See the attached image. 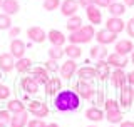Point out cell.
<instances>
[{
    "label": "cell",
    "mask_w": 134,
    "mask_h": 127,
    "mask_svg": "<svg viewBox=\"0 0 134 127\" xmlns=\"http://www.w3.org/2000/svg\"><path fill=\"white\" fill-rule=\"evenodd\" d=\"M81 105V97L77 95L75 90H60L59 94L54 97V107L59 112H74Z\"/></svg>",
    "instance_id": "1"
},
{
    "label": "cell",
    "mask_w": 134,
    "mask_h": 127,
    "mask_svg": "<svg viewBox=\"0 0 134 127\" xmlns=\"http://www.w3.org/2000/svg\"><path fill=\"white\" fill-rule=\"evenodd\" d=\"M96 37V28L94 25L87 24L82 25L77 32H72L69 35V44H75V45H82V44H89L91 40H94Z\"/></svg>",
    "instance_id": "2"
},
{
    "label": "cell",
    "mask_w": 134,
    "mask_h": 127,
    "mask_svg": "<svg viewBox=\"0 0 134 127\" xmlns=\"http://www.w3.org/2000/svg\"><path fill=\"white\" fill-rule=\"evenodd\" d=\"M72 90L77 92V95L84 100H92L96 97V87L92 85V82H87V80H77Z\"/></svg>",
    "instance_id": "3"
},
{
    "label": "cell",
    "mask_w": 134,
    "mask_h": 127,
    "mask_svg": "<svg viewBox=\"0 0 134 127\" xmlns=\"http://www.w3.org/2000/svg\"><path fill=\"white\" fill-rule=\"evenodd\" d=\"M27 112L32 114L34 117L37 119H42V117H47L49 116V105L45 102H40V100H30V104L27 105Z\"/></svg>",
    "instance_id": "4"
},
{
    "label": "cell",
    "mask_w": 134,
    "mask_h": 127,
    "mask_svg": "<svg viewBox=\"0 0 134 127\" xmlns=\"http://www.w3.org/2000/svg\"><path fill=\"white\" fill-rule=\"evenodd\" d=\"M134 102V87L126 84L119 90V105L121 109H129Z\"/></svg>",
    "instance_id": "5"
},
{
    "label": "cell",
    "mask_w": 134,
    "mask_h": 127,
    "mask_svg": "<svg viewBox=\"0 0 134 127\" xmlns=\"http://www.w3.org/2000/svg\"><path fill=\"white\" fill-rule=\"evenodd\" d=\"M77 62L72 60V59H67V60L60 65V70H59V74H60L62 79L65 80H70L72 77H75V74H77Z\"/></svg>",
    "instance_id": "6"
},
{
    "label": "cell",
    "mask_w": 134,
    "mask_h": 127,
    "mask_svg": "<svg viewBox=\"0 0 134 127\" xmlns=\"http://www.w3.org/2000/svg\"><path fill=\"white\" fill-rule=\"evenodd\" d=\"M94 39L97 40V44L106 45V47H107V45L116 44V42H117V33L107 30V28H100V30L96 32V37H94Z\"/></svg>",
    "instance_id": "7"
},
{
    "label": "cell",
    "mask_w": 134,
    "mask_h": 127,
    "mask_svg": "<svg viewBox=\"0 0 134 127\" xmlns=\"http://www.w3.org/2000/svg\"><path fill=\"white\" fill-rule=\"evenodd\" d=\"M111 85L117 89V90H121L126 84H127V74L124 72V69H114L111 72Z\"/></svg>",
    "instance_id": "8"
},
{
    "label": "cell",
    "mask_w": 134,
    "mask_h": 127,
    "mask_svg": "<svg viewBox=\"0 0 134 127\" xmlns=\"http://www.w3.org/2000/svg\"><path fill=\"white\" fill-rule=\"evenodd\" d=\"M27 37L34 44H44V42L47 40V32L42 27H39V25H34V27L27 28Z\"/></svg>",
    "instance_id": "9"
},
{
    "label": "cell",
    "mask_w": 134,
    "mask_h": 127,
    "mask_svg": "<svg viewBox=\"0 0 134 127\" xmlns=\"http://www.w3.org/2000/svg\"><path fill=\"white\" fill-rule=\"evenodd\" d=\"M8 50H10L12 57L19 60V59L25 57V50H27V44H25L24 40H20V39H12Z\"/></svg>",
    "instance_id": "10"
},
{
    "label": "cell",
    "mask_w": 134,
    "mask_h": 127,
    "mask_svg": "<svg viewBox=\"0 0 134 127\" xmlns=\"http://www.w3.org/2000/svg\"><path fill=\"white\" fill-rule=\"evenodd\" d=\"M29 75L35 79L39 85H45V84H47V80L50 79V75H49V70L45 69V67H40V65H35V67H32V69H30V72H29Z\"/></svg>",
    "instance_id": "11"
},
{
    "label": "cell",
    "mask_w": 134,
    "mask_h": 127,
    "mask_svg": "<svg viewBox=\"0 0 134 127\" xmlns=\"http://www.w3.org/2000/svg\"><path fill=\"white\" fill-rule=\"evenodd\" d=\"M132 50H134V44H132L131 39H121V40H117L116 45H114V52L119 54V55H124V57H127L129 54H132Z\"/></svg>",
    "instance_id": "12"
},
{
    "label": "cell",
    "mask_w": 134,
    "mask_h": 127,
    "mask_svg": "<svg viewBox=\"0 0 134 127\" xmlns=\"http://www.w3.org/2000/svg\"><path fill=\"white\" fill-rule=\"evenodd\" d=\"M39 84H37V80L30 77V75H27V77H24L22 80H20V89L25 92V94H29V95H34V94H37L39 92Z\"/></svg>",
    "instance_id": "13"
},
{
    "label": "cell",
    "mask_w": 134,
    "mask_h": 127,
    "mask_svg": "<svg viewBox=\"0 0 134 127\" xmlns=\"http://www.w3.org/2000/svg\"><path fill=\"white\" fill-rule=\"evenodd\" d=\"M81 8L77 0H64V2L60 3V14L64 17H72V15H77V10Z\"/></svg>",
    "instance_id": "14"
},
{
    "label": "cell",
    "mask_w": 134,
    "mask_h": 127,
    "mask_svg": "<svg viewBox=\"0 0 134 127\" xmlns=\"http://www.w3.org/2000/svg\"><path fill=\"white\" fill-rule=\"evenodd\" d=\"M86 15H87V20H89L91 25H99L102 24V12L99 10V7H96L94 3L89 7H86Z\"/></svg>",
    "instance_id": "15"
},
{
    "label": "cell",
    "mask_w": 134,
    "mask_h": 127,
    "mask_svg": "<svg viewBox=\"0 0 134 127\" xmlns=\"http://www.w3.org/2000/svg\"><path fill=\"white\" fill-rule=\"evenodd\" d=\"M106 28L119 35L122 30H126V22L121 19V17H109L106 20Z\"/></svg>",
    "instance_id": "16"
},
{
    "label": "cell",
    "mask_w": 134,
    "mask_h": 127,
    "mask_svg": "<svg viewBox=\"0 0 134 127\" xmlns=\"http://www.w3.org/2000/svg\"><path fill=\"white\" fill-rule=\"evenodd\" d=\"M15 69V59L12 57L10 52H3L0 54V70L3 74H8Z\"/></svg>",
    "instance_id": "17"
},
{
    "label": "cell",
    "mask_w": 134,
    "mask_h": 127,
    "mask_svg": "<svg viewBox=\"0 0 134 127\" xmlns=\"http://www.w3.org/2000/svg\"><path fill=\"white\" fill-rule=\"evenodd\" d=\"M106 62L111 67H114V69H124V67L129 63V59L124 57V55H119V54H116V52H112V54H109V55H107Z\"/></svg>",
    "instance_id": "18"
},
{
    "label": "cell",
    "mask_w": 134,
    "mask_h": 127,
    "mask_svg": "<svg viewBox=\"0 0 134 127\" xmlns=\"http://www.w3.org/2000/svg\"><path fill=\"white\" fill-rule=\"evenodd\" d=\"M79 80H87V82H92L94 79H97V72H96V67H91V65H84V67H79L77 69V74Z\"/></svg>",
    "instance_id": "19"
},
{
    "label": "cell",
    "mask_w": 134,
    "mask_h": 127,
    "mask_svg": "<svg viewBox=\"0 0 134 127\" xmlns=\"http://www.w3.org/2000/svg\"><path fill=\"white\" fill-rule=\"evenodd\" d=\"M47 40L54 45V47H64L67 39H65V35H64L60 30H57V28H52V30L47 32Z\"/></svg>",
    "instance_id": "20"
},
{
    "label": "cell",
    "mask_w": 134,
    "mask_h": 127,
    "mask_svg": "<svg viewBox=\"0 0 134 127\" xmlns=\"http://www.w3.org/2000/svg\"><path fill=\"white\" fill-rule=\"evenodd\" d=\"M109 55V50L106 45H100V44H96L92 45L91 50H89V57L94 59V60H106Z\"/></svg>",
    "instance_id": "21"
},
{
    "label": "cell",
    "mask_w": 134,
    "mask_h": 127,
    "mask_svg": "<svg viewBox=\"0 0 134 127\" xmlns=\"http://www.w3.org/2000/svg\"><path fill=\"white\" fill-rule=\"evenodd\" d=\"M60 89H62V82H60V79H59V77H50L47 80V84L44 85L45 94H47V95H54V97L60 92Z\"/></svg>",
    "instance_id": "22"
},
{
    "label": "cell",
    "mask_w": 134,
    "mask_h": 127,
    "mask_svg": "<svg viewBox=\"0 0 134 127\" xmlns=\"http://www.w3.org/2000/svg\"><path fill=\"white\" fill-rule=\"evenodd\" d=\"M96 72H97V79L99 80H107L109 77H111V65L106 62V60H97V63H96Z\"/></svg>",
    "instance_id": "23"
},
{
    "label": "cell",
    "mask_w": 134,
    "mask_h": 127,
    "mask_svg": "<svg viewBox=\"0 0 134 127\" xmlns=\"http://www.w3.org/2000/svg\"><path fill=\"white\" fill-rule=\"evenodd\" d=\"M86 119H89L92 122H100L102 119H106V112L102 109H99L97 105H92L86 111Z\"/></svg>",
    "instance_id": "24"
},
{
    "label": "cell",
    "mask_w": 134,
    "mask_h": 127,
    "mask_svg": "<svg viewBox=\"0 0 134 127\" xmlns=\"http://www.w3.org/2000/svg\"><path fill=\"white\" fill-rule=\"evenodd\" d=\"M27 122H29V112L27 111L17 112V114H12L10 127H27Z\"/></svg>",
    "instance_id": "25"
},
{
    "label": "cell",
    "mask_w": 134,
    "mask_h": 127,
    "mask_svg": "<svg viewBox=\"0 0 134 127\" xmlns=\"http://www.w3.org/2000/svg\"><path fill=\"white\" fill-rule=\"evenodd\" d=\"M0 8L3 10V14H7V15H15L17 12L20 10V5H19V2L17 0H3L2 2V5H0Z\"/></svg>",
    "instance_id": "26"
},
{
    "label": "cell",
    "mask_w": 134,
    "mask_h": 127,
    "mask_svg": "<svg viewBox=\"0 0 134 127\" xmlns=\"http://www.w3.org/2000/svg\"><path fill=\"white\" fill-rule=\"evenodd\" d=\"M126 7L122 2H111V5L107 7V12H109V17H122L126 14Z\"/></svg>",
    "instance_id": "27"
},
{
    "label": "cell",
    "mask_w": 134,
    "mask_h": 127,
    "mask_svg": "<svg viewBox=\"0 0 134 127\" xmlns=\"http://www.w3.org/2000/svg\"><path fill=\"white\" fill-rule=\"evenodd\" d=\"M7 111L10 114H17V112H24L27 111V105H25L20 99H10L7 102Z\"/></svg>",
    "instance_id": "28"
},
{
    "label": "cell",
    "mask_w": 134,
    "mask_h": 127,
    "mask_svg": "<svg viewBox=\"0 0 134 127\" xmlns=\"http://www.w3.org/2000/svg\"><path fill=\"white\" fill-rule=\"evenodd\" d=\"M84 25V22H82V17H79V15H72V17H69L67 19V24H65V28L69 30L70 33L72 32H77L79 28H81Z\"/></svg>",
    "instance_id": "29"
},
{
    "label": "cell",
    "mask_w": 134,
    "mask_h": 127,
    "mask_svg": "<svg viewBox=\"0 0 134 127\" xmlns=\"http://www.w3.org/2000/svg\"><path fill=\"white\" fill-rule=\"evenodd\" d=\"M32 67H34L32 65V60L29 57H22V59H19V60L15 62V69H17L19 74H29Z\"/></svg>",
    "instance_id": "30"
},
{
    "label": "cell",
    "mask_w": 134,
    "mask_h": 127,
    "mask_svg": "<svg viewBox=\"0 0 134 127\" xmlns=\"http://www.w3.org/2000/svg\"><path fill=\"white\" fill-rule=\"evenodd\" d=\"M64 52H65V57L67 59H72V60H77V59L82 55L81 45H75V44L65 45V47H64Z\"/></svg>",
    "instance_id": "31"
},
{
    "label": "cell",
    "mask_w": 134,
    "mask_h": 127,
    "mask_svg": "<svg viewBox=\"0 0 134 127\" xmlns=\"http://www.w3.org/2000/svg\"><path fill=\"white\" fill-rule=\"evenodd\" d=\"M122 111H109V112H106V120L109 122L111 125H116V124H121L124 119H122Z\"/></svg>",
    "instance_id": "32"
},
{
    "label": "cell",
    "mask_w": 134,
    "mask_h": 127,
    "mask_svg": "<svg viewBox=\"0 0 134 127\" xmlns=\"http://www.w3.org/2000/svg\"><path fill=\"white\" fill-rule=\"evenodd\" d=\"M47 54H49V59H52V60H57V62L65 55L64 47H54V45L47 50Z\"/></svg>",
    "instance_id": "33"
},
{
    "label": "cell",
    "mask_w": 134,
    "mask_h": 127,
    "mask_svg": "<svg viewBox=\"0 0 134 127\" xmlns=\"http://www.w3.org/2000/svg\"><path fill=\"white\" fill-rule=\"evenodd\" d=\"M12 27V19H10V15H7V14H0V30H8V28Z\"/></svg>",
    "instance_id": "34"
},
{
    "label": "cell",
    "mask_w": 134,
    "mask_h": 127,
    "mask_svg": "<svg viewBox=\"0 0 134 127\" xmlns=\"http://www.w3.org/2000/svg\"><path fill=\"white\" fill-rule=\"evenodd\" d=\"M10 119H12V114L8 112L7 109H2V111H0V127L10 125Z\"/></svg>",
    "instance_id": "35"
},
{
    "label": "cell",
    "mask_w": 134,
    "mask_h": 127,
    "mask_svg": "<svg viewBox=\"0 0 134 127\" xmlns=\"http://www.w3.org/2000/svg\"><path fill=\"white\" fill-rule=\"evenodd\" d=\"M60 0H44V10L47 12H52V10H57L60 8Z\"/></svg>",
    "instance_id": "36"
},
{
    "label": "cell",
    "mask_w": 134,
    "mask_h": 127,
    "mask_svg": "<svg viewBox=\"0 0 134 127\" xmlns=\"http://www.w3.org/2000/svg\"><path fill=\"white\" fill-rule=\"evenodd\" d=\"M121 105L117 100L114 99H106V102H104V112H109V111H119Z\"/></svg>",
    "instance_id": "37"
},
{
    "label": "cell",
    "mask_w": 134,
    "mask_h": 127,
    "mask_svg": "<svg viewBox=\"0 0 134 127\" xmlns=\"http://www.w3.org/2000/svg\"><path fill=\"white\" fill-rule=\"evenodd\" d=\"M44 67H45L49 72H54V74H57V72L60 70V65L57 63V60H52V59H49V60L44 63Z\"/></svg>",
    "instance_id": "38"
},
{
    "label": "cell",
    "mask_w": 134,
    "mask_h": 127,
    "mask_svg": "<svg viewBox=\"0 0 134 127\" xmlns=\"http://www.w3.org/2000/svg\"><path fill=\"white\" fill-rule=\"evenodd\" d=\"M10 87L5 85V84H0V100H8L10 97Z\"/></svg>",
    "instance_id": "39"
},
{
    "label": "cell",
    "mask_w": 134,
    "mask_h": 127,
    "mask_svg": "<svg viewBox=\"0 0 134 127\" xmlns=\"http://www.w3.org/2000/svg\"><path fill=\"white\" fill-rule=\"evenodd\" d=\"M27 127H47V122H45L44 119H29L27 122Z\"/></svg>",
    "instance_id": "40"
},
{
    "label": "cell",
    "mask_w": 134,
    "mask_h": 127,
    "mask_svg": "<svg viewBox=\"0 0 134 127\" xmlns=\"http://www.w3.org/2000/svg\"><path fill=\"white\" fill-rule=\"evenodd\" d=\"M126 32H127V35L131 37V39H134V17H131V19L126 22Z\"/></svg>",
    "instance_id": "41"
},
{
    "label": "cell",
    "mask_w": 134,
    "mask_h": 127,
    "mask_svg": "<svg viewBox=\"0 0 134 127\" xmlns=\"http://www.w3.org/2000/svg\"><path fill=\"white\" fill-rule=\"evenodd\" d=\"M104 102H106V99H104V90H96V104L97 105H104Z\"/></svg>",
    "instance_id": "42"
},
{
    "label": "cell",
    "mask_w": 134,
    "mask_h": 127,
    "mask_svg": "<svg viewBox=\"0 0 134 127\" xmlns=\"http://www.w3.org/2000/svg\"><path fill=\"white\" fill-rule=\"evenodd\" d=\"M92 3H94L96 7H99V8H107L111 5V0H92Z\"/></svg>",
    "instance_id": "43"
},
{
    "label": "cell",
    "mask_w": 134,
    "mask_h": 127,
    "mask_svg": "<svg viewBox=\"0 0 134 127\" xmlns=\"http://www.w3.org/2000/svg\"><path fill=\"white\" fill-rule=\"evenodd\" d=\"M8 35H10L12 39H17V37L20 35V27H14V25H12V27L8 28Z\"/></svg>",
    "instance_id": "44"
},
{
    "label": "cell",
    "mask_w": 134,
    "mask_h": 127,
    "mask_svg": "<svg viewBox=\"0 0 134 127\" xmlns=\"http://www.w3.org/2000/svg\"><path fill=\"white\" fill-rule=\"evenodd\" d=\"M127 84H129V85H132V87H134V70L127 72Z\"/></svg>",
    "instance_id": "45"
},
{
    "label": "cell",
    "mask_w": 134,
    "mask_h": 127,
    "mask_svg": "<svg viewBox=\"0 0 134 127\" xmlns=\"http://www.w3.org/2000/svg\"><path fill=\"white\" fill-rule=\"evenodd\" d=\"M119 127H134V120H122Z\"/></svg>",
    "instance_id": "46"
},
{
    "label": "cell",
    "mask_w": 134,
    "mask_h": 127,
    "mask_svg": "<svg viewBox=\"0 0 134 127\" xmlns=\"http://www.w3.org/2000/svg\"><path fill=\"white\" fill-rule=\"evenodd\" d=\"M77 2H79V5L84 7V8L89 7V5H92V0H77Z\"/></svg>",
    "instance_id": "47"
},
{
    "label": "cell",
    "mask_w": 134,
    "mask_h": 127,
    "mask_svg": "<svg viewBox=\"0 0 134 127\" xmlns=\"http://www.w3.org/2000/svg\"><path fill=\"white\" fill-rule=\"evenodd\" d=\"M122 3L126 7H134V0H122Z\"/></svg>",
    "instance_id": "48"
},
{
    "label": "cell",
    "mask_w": 134,
    "mask_h": 127,
    "mask_svg": "<svg viewBox=\"0 0 134 127\" xmlns=\"http://www.w3.org/2000/svg\"><path fill=\"white\" fill-rule=\"evenodd\" d=\"M47 127H60V125L55 124V122H50V124H47Z\"/></svg>",
    "instance_id": "49"
},
{
    "label": "cell",
    "mask_w": 134,
    "mask_h": 127,
    "mask_svg": "<svg viewBox=\"0 0 134 127\" xmlns=\"http://www.w3.org/2000/svg\"><path fill=\"white\" fill-rule=\"evenodd\" d=\"M131 63L134 65V50H132V54H131Z\"/></svg>",
    "instance_id": "50"
},
{
    "label": "cell",
    "mask_w": 134,
    "mask_h": 127,
    "mask_svg": "<svg viewBox=\"0 0 134 127\" xmlns=\"http://www.w3.org/2000/svg\"><path fill=\"white\" fill-rule=\"evenodd\" d=\"M2 74H3V72H2V70H0V79H2Z\"/></svg>",
    "instance_id": "51"
},
{
    "label": "cell",
    "mask_w": 134,
    "mask_h": 127,
    "mask_svg": "<svg viewBox=\"0 0 134 127\" xmlns=\"http://www.w3.org/2000/svg\"><path fill=\"white\" fill-rule=\"evenodd\" d=\"M87 127H97V125H87Z\"/></svg>",
    "instance_id": "52"
},
{
    "label": "cell",
    "mask_w": 134,
    "mask_h": 127,
    "mask_svg": "<svg viewBox=\"0 0 134 127\" xmlns=\"http://www.w3.org/2000/svg\"><path fill=\"white\" fill-rule=\"evenodd\" d=\"M111 2H119V0H111Z\"/></svg>",
    "instance_id": "53"
},
{
    "label": "cell",
    "mask_w": 134,
    "mask_h": 127,
    "mask_svg": "<svg viewBox=\"0 0 134 127\" xmlns=\"http://www.w3.org/2000/svg\"><path fill=\"white\" fill-rule=\"evenodd\" d=\"M2 2H3V0H0V5H2Z\"/></svg>",
    "instance_id": "54"
},
{
    "label": "cell",
    "mask_w": 134,
    "mask_h": 127,
    "mask_svg": "<svg viewBox=\"0 0 134 127\" xmlns=\"http://www.w3.org/2000/svg\"><path fill=\"white\" fill-rule=\"evenodd\" d=\"M109 127H116V125H109Z\"/></svg>",
    "instance_id": "55"
}]
</instances>
